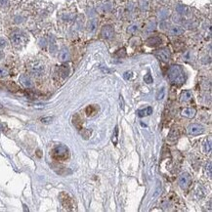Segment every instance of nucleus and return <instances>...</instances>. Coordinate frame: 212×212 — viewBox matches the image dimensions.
Returning <instances> with one entry per match:
<instances>
[{
    "instance_id": "5",
    "label": "nucleus",
    "mask_w": 212,
    "mask_h": 212,
    "mask_svg": "<svg viewBox=\"0 0 212 212\" xmlns=\"http://www.w3.org/2000/svg\"><path fill=\"white\" fill-rule=\"evenodd\" d=\"M204 132V127L201 124H191L189 127H188V133L192 136H197V135H201Z\"/></svg>"
},
{
    "instance_id": "10",
    "label": "nucleus",
    "mask_w": 212,
    "mask_h": 212,
    "mask_svg": "<svg viewBox=\"0 0 212 212\" xmlns=\"http://www.w3.org/2000/svg\"><path fill=\"white\" fill-rule=\"evenodd\" d=\"M19 80L26 88L32 87V85H33V82H32V80H31V78L29 75H26V74H22V75L20 76Z\"/></svg>"
},
{
    "instance_id": "21",
    "label": "nucleus",
    "mask_w": 212,
    "mask_h": 212,
    "mask_svg": "<svg viewBox=\"0 0 212 212\" xmlns=\"http://www.w3.org/2000/svg\"><path fill=\"white\" fill-rule=\"evenodd\" d=\"M7 87H8V89H9L10 91H12V92H17L18 90H19L18 85L15 84L14 82H11V81H9V82L7 83Z\"/></svg>"
},
{
    "instance_id": "35",
    "label": "nucleus",
    "mask_w": 212,
    "mask_h": 212,
    "mask_svg": "<svg viewBox=\"0 0 212 212\" xmlns=\"http://www.w3.org/2000/svg\"><path fill=\"white\" fill-rule=\"evenodd\" d=\"M119 98H120V105H121V106H120V107H121V109H124V103H123V98H122V96H120Z\"/></svg>"
},
{
    "instance_id": "19",
    "label": "nucleus",
    "mask_w": 212,
    "mask_h": 212,
    "mask_svg": "<svg viewBox=\"0 0 212 212\" xmlns=\"http://www.w3.org/2000/svg\"><path fill=\"white\" fill-rule=\"evenodd\" d=\"M179 136V130L177 128H173L169 133V136H168V139L169 140H176Z\"/></svg>"
},
{
    "instance_id": "4",
    "label": "nucleus",
    "mask_w": 212,
    "mask_h": 212,
    "mask_svg": "<svg viewBox=\"0 0 212 212\" xmlns=\"http://www.w3.org/2000/svg\"><path fill=\"white\" fill-rule=\"evenodd\" d=\"M191 181H192L191 176L188 173H186V172H184V173L180 174L179 178H178V184H179V186L181 187L183 190L187 189V188L190 186Z\"/></svg>"
},
{
    "instance_id": "38",
    "label": "nucleus",
    "mask_w": 212,
    "mask_h": 212,
    "mask_svg": "<svg viewBox=\"0 0 212 212\" xmlns=\"http://www.w3.org/2000/svg\"><path fill=\"white\" fill-rule=\"evenodd\" d=\"M2 108H3V106H2L1 104H0V109H2Z\"/></svg>"
},
{
    "instance_id": "20",
    "label": "nucleus",
    "mask_w": 212,
    "mask_h": 212,
    "mask_svg": "<svg viewBox=\"0 0 212 212\" xmlns=\"http://www.w3.org/2000/svg\"><path fill=\"white\" fill-rule=\"evenodd\" d=\"M97 111H98V108L95 105L89 106V107L86 109V113H87V115H93L97 112Z\"/></svg>"
},
{
    "instance_id": "12",
    "label": "nucleus",
    "mask_w": 212,
    "mask_h": 212,
    "mask_svg": "<svg viewBox=\"0 0 212 212\" xmlns=\"http://www.w3.org/2000/svg\"><path fill=\"white\" fill-rule=\"evenodd\" d=\"M193 98V94L190 90H184L180 95V101L181 102H189Z\"/></svg>"
},
{
    "instance_id": "2",
    "label": "nucleus",
    "mask_w": 212,
    "mask_h": 212,
    "mask_svg": "<svg viewBox=\"0 0 212 212\" xmlns=\"http://www.w3.org/2000/svg\"><path fill=\"white\" fill-rule=\"evenodd\" d=\"M52 156L57 160H66L69 158V149L64 145H59L53 149Z\"/></svg>"
},
{
    "instance_id": "33",
    "label": "nucleus",
    "mask_w": 212,
    "mask_h": 212,
    "mask_svg": "<svg viewBox=\"0 0 212 212\" xmlns=\"http://www.w3.org/2000/svg\"><path fill=\"white\" fill-rule=\"evenodd\" d=\"M119 55V56H121V57H124L125 55H126V53H125V49H121V50H119L118 51V53H117Z\"/></svg>"
},
{
    "instance_id": "29",
    "label": "nucleus",
    "mask_w": 212,
    "mask_h": 212,
    "mask_svg": "<svg viewBox=\"0 0 212 212\" xmlns=\"http://www.w3.org/2000/svg\"><path fill=\"white\" fill-rule=\"evenodd\" d=\"M7 44V41L4 38H0V48H4Z\"/></svg>"
},
{
    "instance_id": "32",
    "label": "nucleus",
    "mask_w": 212,
    "mask_h": 212,
    "mask_svg": "<svg viewBox=\"0 0 212 212\" xmlns=\"http://www.w3.org/2000/svg\"><path fill=\"white\" fill-rule=\"evenodd\" d=\"M52 119H53L52 117H47V118H42L41 121L43 123H49V122H51V120Z\"/></svg>"
},
{
    "instance_id": "6",
    "label": "nucleus",
    "mask_w": 212,
    "mask_h": 212,
    "mask_svg": "<svg viewBox=\"0 0 212 212\" xmlns=\"http://www.w3.org/2000/svg\"><path fill=\"white\" fill-rule=\"evenodd\" d=\"M155 55L158 57L159 60H161L163 62H168L170 59V51L168 48H162V49H159V50H156L155 52Z\"/></svg>"
},
{
    "instance_id": "18",
    "label": "nucleus",
    "mask_w": 212,
    "mask_h": 212,
    "mask_svg": "<svg viewBox=\"0 0 212 212\" xmlns=\"http://www.w3.org/2000/svg\"><path fill=\"white\" fill-rule=\"evenodd\" d=\"M73 124L75 125V127L78 129V130H81L82 128V122H81V119L79 115H74L73 116Z\"/></svg>"
},
{
    "instance_id": "8",
    "label": "nucleus",
    "mask_w": 212,
    "mask_h": 212,
    "mask_svg": "<svg viewBox=\"0 0 212 212\" xmlns=\"http://www.w3.org/2000/svg\"><path fill=\"white\" fill-rule=\"evenodd\" d=\"M101 33H102V35H103L104 38L109 39L113 36L115 30H113V27L112 26H103V29H102Z\"/></svg>"
},
{
    "instance_id": "26",
    "label": "nucleus",
    "mask_w": 212,
    "mask_h": 212,
    "mask_svg": "<svg viewBox=\"0 0 212 212\" xmlns=\"http://www.w3.org/2000/svg\"><path fill=\"white\" fill-rule=\"evenodd\" d=\"M144 81L146 82V83H148V84H151V83L154 82V80H152V76L151 75L150 73H148V74H146V75L144 76Z\"/></svg>"
},
{
    "instance_id": "13",
    "label": "nucleus",
    "mask_w": 212,
    "mask_h": 212,
    "mask_svg": "<svg viewBox=\"0 0 212 212\" xmlns=\"http://www.w3.org/2000/svg\"><path fill=\"white\" fill-rule=\"evenodd\" d=\"M161 38H159L158 36H155V37H151L149 38L147 40V44L151 47H155V46H159L161 44Z\"/></svg>"
},
{
    "instance_id": "17",
    "label": "nucleus",
    "mask_w": 212,
    "mask_h": 212,
    "mask_svg": "<svg viewBox=\"0 0 212 212\" xmlns=\"http://www.w3.org/2000/svg\"><path fill=\"white\" fill-rule=\"evenodd\" d=\"M184 32V29H182L181 26H172L171 29H169V33L171 35H180Z\"/></svg>"
},
{
    "instance_id": "34",
    "label": "nucleus",
    "mask_w": 212,
    "mask_h": 212,
    "mask_svg": "<svg viewBox=\"0 0 212 212\" xmlns=\"http://www.w3.org/2000/svg\"><path fill=\"white\" fill-rule=\"evenodd\" d=\"M160 189H161V188H160L159 186H158V188H156V190H155V195H154V197H152V198H156V197H158V195L159 194V190H160Z\"/></svg>"
},
{
    "instance_id": "37",
    "label": "nucleus",
    "mask_w": 212,
    "mask_h": 212,
    "mask_svg": "<svg viewBox=\"0 0 212 212\" xmlns=\"http://www.w3.org/2000/svg\"><path fill=\"white\" fill-rule=\"evenodd\" d=\"M3 56H4V55H3V53H1V52H0V59H2V58H3Z\"/></svg>"
},
{
    "instance_id": "30",
    "label": "nucleus",
    "mask_w": 212,
    "mask_h": 212,
    "mask_svg": "<svg viewBox=\"0 0 212 212\" xmlns=\"http://www.w3.org/2000/svg\"><path fill=\"white\" fill-rule=\"evenodd\" d=\"M137 29H138V27H137V26H130L128 29V31L129 32H131V33H133L134 32V31H136L137 30Z\"/></svg>"
},
{
    "instance_id": "25",
    "label": "nucleus",
    "mask_w": 212,
    "mask_h": 212,
    "mask_svg": "<svg viewBox=\"0 0 212 212\" xmlns=\"http://www.w3.org/2000/svg\"><path fill=\"white\" fill-rule=\"evenodd\" d=\"M60 73H61V75L63 76V77H66L68 76V74H69V69H68V68H66V66H63L62 68L60 69Z\"/></svg>"
},
{
    "instance_id": "23",
    "label": "nucleus",
    "mask_w": 212,
    "mask_h": 212,
    "mask_svg": "<svg viewBox=\"0 0 212 212\" xmlns=\"http://www.w3.org/2000/svg\"><path fill=\"white\" fill-rule=\"evenodd\" d=\"M210 150H211V142H210V140L208 141L206 140L204 144H203V151H204L205 154H208Z\"/></svg>"
},
{
    "instance_id": "11",
    "label": "nucleus",
    "mask_w": 212,
    "mask_h": 212,
    "mask_svg": "<svg viewBox=\"0 0 212 212\" xmlns=\"http://www.w3.org/2000/svg\"><path fill=\"white\" fill-rule=\"evenodd\" d=\"M195 109L193 108H189V109H182L181 115L184 117H187V118H193V117L195 115Z\"/></svg>"
},
{
    "instance_id": "24",
    "label": "nucleus",
    "mask_w": 212,
    "mask_h": 212,
    "mask_svg": "<svg viewBox=\"0 0 212 212\" xmlns=\"http://www.w3.org/2000/svg\"><path fill=\"white\" fill-rule=\"evenodd\" d=\"M164 95H165V88L162 87L161 89H159V91L156 94V99L158 100H162L164 98Z\"/></svg>"
},
{
    "instance_id": "28",
    "label": "nucleus",
    "mask_w": 212,
    "mask_h": 212,
    "mask_svg": "<svg viewBox=\"0 0 212 212\" xmlns=\"http://www.w3.org/2000/svg\"><path fill=\"white\" fill-rule=\"evenodd\" d=\"M6 75H8V70L0 66V77H4Z\"/></svg>"
},
{
    "instance_id": "27",
    "label": "nucleus",
    "mask_w": 212,
    "mask_h": 212,
    "mask_svg": "<svg viewBox=\"0 0 212 212\" xmlns=\"http://www.w3.org/2000/svg\"><path fill=\"white\" fill-rule=\"evenodd\" d=\"M132 76H133V73H132V72H124V74H123V77H124L126 80L131 79V78H132Z\"/></svg>"
},
{
    "instance_id": "36",
    "label": "nucleus",
    "mask_w": 212,
    "mask_h": 212,
    "mask_svg": "<svg viewBox=\"0 0 212 212\" xmlns=\"http://www.w3.org/2000/svg\"><path fill=\"white\" fill-rule=\"evenodd\" d=\"M7 4H8V0H0V5L4 6V5H7Z\"/></svg>"
},
{
    "instance_id": "7",
    "label": "nucleus",
    "mask_w": 212,
    "mask_h": 212,
    "mask_svg": "<svg viewBox=\"0 0 212 212\" xmlns=\"http://www.w3.org/2000/svg\"><path fill=\"white\" fill-rule=\"evenodd\" d=\"M60 201L61 203L63 204V206L65 207L66 209H72V206H73V203H72V199L70 198V197L66 193H62L60 195Z\"/></svg>"
},
{
    "instance_id": "3",
    "label": "nucleus",
    "mask_w": 212,
    "mask_h": 212,
    "mask_svg": "<svg viewBox=\"0 0 212 212\" xmlns=\"http://www.w3.org/2000/svg\"><path fill=\"white\" fill-rule=\"evenodd\" d=\"M26 40V38L25 36V34L22 33L21 31H15L11 34V42L13 43L14 46H22L25 44V42Z\"/></svg>"
},
{
    "instance_id": "14",
    "label": "nucleus",
    "mask_w": 212,
    "mask_h": 212,
    "mask_svg": "<svg viewBox=\"0 0 212 212\" xmlns=\"http://www.w3.org/2000/svg\"><path fill=\"white\" fill-rule=\"evenodd\" d=\"M138 116L140 117H144V116H148V115H151L152 113V107H147L145 109H139L138 112Z\"/></svg>"
},
{
    "instance_id": "15",
    "label": "nucleus",
    "mask_w": 212,
    "mask_h": 212,
    "mask_svg": "<svg viewBox=\"0 0 212 212\" xmlns=\"http://www.w3.org/2000/svg\"><path fill=\"white\" fill-rule=\"evenodd\" d=\"M98 26V20L97 19H92L90 20L87 23V29L90 32H93V31H95L96 29Z\"/></svg>"
},
{
    "instance_id": "16",
    "label": "nucleus",
    "mask_w": 212,
    "mask_h": 212,
    "mask_svg": "<svg viewBox=\"0 0 212 212\" xmlns=\"http://www.w3.org/2000/svg\"><path fill=\"white\" fill-rule=\"evenodd\" d=\"M59 59L62 61V62H66L68 61L69 59V50L66 48H63L61 50L60 54H59Z\"/></svg>"
},
{
    "instance_id": "22",
    "label": "nucleus",
    "mask_w": 212,
    "mask_h": 212,
    "mask_svg": "<svg viewBox=\"0 0 212 212\" xmlns=\"http://www.w3.org/2000/svg\"><path fill=\"white\" fill-rule=\"evenodd\" d=\"M118 127H115V131H113V134H112V141L113 145H116L117 144V140H118Z\"/></svg>"
},
{
    "instance_id": "9",
    "label": "nucleus",
    "mask_w": 212,
    "mask_h": 212,
    "mask_svg": "<svg viewBox=\"0 0 212 212\" xmlns=\"http://www.w3.org/2000/svg\"><path fill=\"white\" fill-rule=\"evenodd\" d=\"M30 69L31 72L35 74H41L43 72H44V66H43L40 62H35V63H32L31 64V66H30Z\"/></svg>"
},
{
    "instance_id": "1",
    "label": "nucleus",
    "mask_w": 212,
    "mask_h": 212,
    "mask_svg": "<svg viewBox=\"0 0 212 212\" xmlns=\"http://www.w3.org/2000/svg\"><path fill=\"white\" fill-rule=\"evenodd\" d=\"M168 77H169L170 81L177 85L183 84L186 80V75L184 72V69L180 66H172L169 69V72H168Z\"/></svg>"
},
{
    "instance_id": "31",
    "label": "nucleus",
    "mask_w": 212,
    "mask_h": 212,
    "mask_svg": "<svg viewBox=\"0 0 212 212\" xmlns=\"http://www.w3.org/2000/svg\"><path fill=\"white\" fill-rule=\"evenodd\" d=\"M206 171H208V176L211 178L212 173H211V162L208 163V166H206Z\"/></svg>"
}]
</instances>
